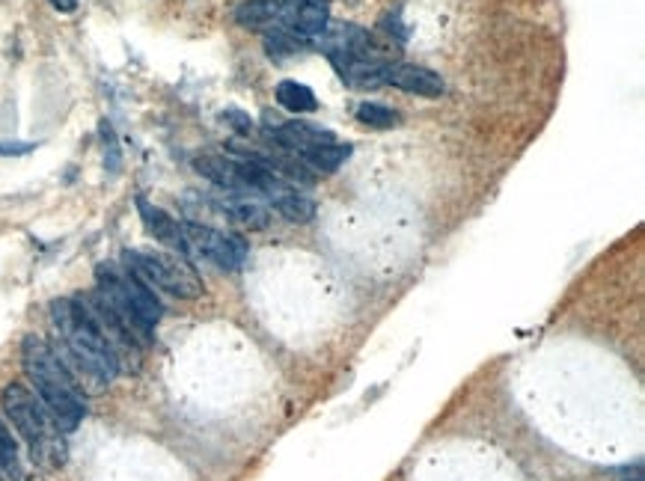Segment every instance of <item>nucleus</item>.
Instances as JSON below:
<instances>
[{
    "label": "nucleus",
    "mask_w": 645,
    "mask_h": 481,
    "mask_svg": "<svg viewBox=\"0 0 645 481\" xmlns=\"http://www.w3.org/2000/svg\"><path fill=\"white\" fill-rule=\"evenodd\" d=\"M96 283V292L102 294V301L110 306V313L117 315L128 333L138 339V345H149L152 342V330H155L161 315H164V306L155 297V292L131 268L114 262L98 265Z\"/></svg>",
    "instance_id": "3"
},
{
    "label": "nucleus",
    "mask_w": 645,
    "mask_h": 481,
    "mask_svg": "<svg viewBox=\"0 0 645 481\" xmlns=\"http://www.w3.org/2000/svg\"><path fill=\"white\" fill-rule=\"evenodd\" d=\"M277 15H280V0H247L233 12L235 24H242L247 31L277 27Z\"/></svg>",
    "instance_id": "12"
},
{
    "label": "nucleus",
    "mask_w": 645,
    "mask_h": 481,
    "mask_svg": "<svg viewBox=\"0 0 645 481\" xmlns=\"http://www.w3.org/2000/svg\"><path fill=\"white\" fill-rule=\"evenodd\" d=\"M51 325L60 339L57 354L72 375L78 372L98 387H107L122 372V360L81 297H57L51 304Z\"/></svg>",
    "instance_id": "1"
},
{
    "label": "nucleus",
    "mask_w": 645,
    "mask_h": 481,
    "mask_svg": "<svg viewBox=\"0 0 645 481\" xmlns=\"http://www.w3.org/2000/svg\"><path fill=\"white\" fill-rule=\"evenodd\" d=\"M122 265L138 273L149 289L181 297V301H197L202 294L200 273L179 253H155V250H126Z\"/></svg>",
    "instance_id": "5"
},
{
    "label": "nucleus",
    "mask_w": 645,
    "mask_h": 481,
    "mask_svg": "<svg viewBox=\"0 0 645 481\" xmlns=\"http://www.w3.org/2000/svg\"><path fill=\"white\" fill-rule=\"evenodd\" d=\"M223 211L233 214L235 220L247 223V226H254V230H262L265 223H268V211H265L259 202H254V199L247 197L226 199V202H223Z\"/></svg>",
    "instance_id": "16"
},
{
    "label": "nucleus",
    "mask_w": 645,
    "mask_h": 481,
    "mask_svg": "<svg viewBox=\"0 0 645 481\" xmlns=\"http://www.w3.org/2000/svg\"><path fill=\"white\" fill-rule=\"evenodd\" d=\"M0 408L7 413L15 431L22 434L27 443L33 460L43 467H60L66 460V434L60 425L54 422V417L45 410L39 396L24 384H10L0 392Z\"/></svg>",
    "instance_id": "4"
},
{
    "label": "nucleus",
    "mask_w": 645,
    "mask_h": 481,
    "mask_svg": "<svg viewBox=\"0 0 645 481\" xmlns=\"http://www.w3.org/2000/svg\"><path fill=\"white\" fill-rule=\"evenodd\" d=\"M181 232L188 241V253L218 265L221 271H238L247 262V241L238 238V235H226V232L202 226L194 220L181 223Z\"/></svg>",
    "instance_id": "6"
},
{
    "label": "nucleus",
    "mask_w": 645,
    "mask_h": 481,
    "mask_svg": "<svg viewBox=\"0 0 645 481\" xmlns=\"http://www.w3.org/2000/svg\"><path fill=\"white\" fill-rule=\"evenodd\" d=\"M271 206L280 218H286L289 223H309L316 218V202L307 199L297 190H289V193H280V197L271 199Z\"/></svg>",
    "instance_id": "15"
},
{
    "label": "nucleus",
    "mask_w": 645,
    "mask_h": 481,
    "mask_svg": "<svg viewBox=\"0 0 645 481\" xmlns=\"http://www.w3.org/2000/svg\"><path fill=\"white\" fill-rule=\"evenodd\" d=\"M22 363L27 377H31L33 392L39 396L45 410L51 413L63 434H72L84 422L86 401L84 389L78 387L69 366L54 351V345H48L43 336L36 333L24 336Z\"/></svg>",
    "instance_id": "2"
},
{
    "label": "nucleus",
    "mask_w": 645,
    "mask_h": 481,
    "mask_svg": "<svg viewBox=\"0 0 645 481\" xmlns=\"http://www.w3.org/2000/svg\"><path fill=\"white\" fill-rule=\"evenodd\" d=\"M351 155L349 143H337V140H330V143H321V146L309 149L304 155H297L309 169H316V173H333V169Z\"/></svg>",
    "instance_id": "14"
},
{
    "label": "nucleus",
    "mask_w": 645,
    "mask_h": 481,
    "mask_svg": "<svg viewBox=\"0 0 645 481\" xmlns=\"http://www.w3.org/2000/svg\"><path fill=\"white\" fill-rule=\"evenodd\" d=\"M138 211L143 218V226L149 230V235L155 241H161L164 247H169L173 253L179 256H188V241H185V232H181V223L176 218H169L167 211L152 206L149 199L138 197Z\"/></svg>",
    "instance_id": "10"
},
{
    "label": "nucleus",
    "mask_w": 645,
    "mask_h": 481,
    "mask_svg": "<svg viewBox=\"0 0 645 481\" xmlns=\"http://www.w3.org/2000/svg\"><path fill=\"white\" fill-rule=\"evenodd\" d=\"M277 102L292 114H316L318 110L316 93L307 84H297V81H280L277 84Z\"/></svg>",
    "instance_id": "13"
},
{
    "label": "nucleus",
    "mask_w": 645,
    "mask_h": 481,
    "mask_svg": "<svg viewBox=\"0 0 645 481\" xmlns=\"http://www.w3.org/2000/svg\"><path fill=\"white\" fill-rule=\"evenodd\" d=\"M0 470L10 472L15 479H22V455H19V443L7 429V422L0 419Z\"/></svg>",
    "instance_id": "18"
},
{
    "label": "nucleus",
    "mask_w": 645,
    "mask_h": 481,
    "mask_svg": "<svg viewBox=\"0 0 645 481\" xmlns=\"http://www.w3.org/2000/svg\"><path fill=\"white\" fill-rule=\"evenodd\" d=\"M223 119H235L233 126L242 131V134H250V128H254V122H250V116L238 114V110H230V114H223Z\"/></svg>",
    "instance_id": "19"
},
{
    "label": "nucleus",
    "mask_w": 645,
    "mask_h": 481,
    "mask_svg": "<svg viewBox=\"0 0 645 481\" xmlns=\"http://www.w3.org/2000/svg\"><path fill=\"white\" fill-rule=\"evenodd\" d=\"M0 481H3V476H0Z\"/></svg>",
    "instance_id": "21"
},
{
    "label": "nucleus",
    "mask_w": 645,
    "mask_h": 481,
    "mask_svg": "<svg viewBox=\"0 0 645 481\" xmlns=\"http://www.w3.org/2000/svg\"><path fill=\"white\" fill-rule=\"evenodd\" d=\"M265 126H268V134L274 137L280 149H286V152H297V155H304L309 149L321 146V143H330L333 134H330L328 128H318L309 126V122H283V119H271V116L265 114Z\"/></svg>",
    "instance_id": "9"
},
{
    "label": "nucleus",
    "mask_w": 645,
    "mask_h": 481,
    "mask_svg": "<svg viewBox=\"0 0 645 481\" xmlns=\"http://www.w3.org/2000/svg\"><path fill=\"white\" fill-rule=\"evenodd\" d=\"M384 84L396 86L402 93L423 95V98H441L446 93L444 78L417 63H390L384 69Z\"/></svg>",
    "instance_id": "8"
},
{
    "label": "nucleus",
    "mask_w": 645,
    "mask_h": 481,
    "mask_svg": "<svg viewBox=\"0 0 645 481\" xmlns=\"http://www.w3.org/2000/svg\"><path fill=\"white\" fill-rule=\"evenodd\" d=\"M194 169H197L202 178H209L212 185H218L221 190H230V193H250V190H247V181H244L242 161H233V157L223 155H197L194 157Z\"/></svg>",
    "instance_id": "11"
},
{
    "label": "nucleus",
    "mask_w": 645,
    "mask_h": 481,
    "mask_svg": "<svg viewBox=\"0 0 645 481\" xmlns=\"http://www.w3.org/2000/svg\"><path fill=\"white\" fill-rule=\"evenodd\" d=\"M330 24V0H280L277 27L301 36L316 39Z\"/></svg>",
    "instance_id": "7"
},
{
    "label": "nucleus",
    "mask_w": 645,
    "mask_h": 481,
    "mask_svg": "<svg viewBox=\"0 0 645 481\" xmlns=\"http://www.w3.org/2000/svg\"><path fill=\"white\" fill-rule=\"evenodd\" d=\"M51 7L57 12H74L78 10V0H51Z\"/></svg>",
    "instance_id": "20"
},
{
    "label": "nucleus",
    "mask_w": 645,
    "mask_h": 481,
    "mask_svg": "<svg viewBox=\"0 0 645 481\" xmlns=\"http://www.w3.org/2000/svg\"><path fill=\"white\" fill-rule=\"evenodd\" d=\"M354 116H357V122H363V126L370 128H396L402 122V114H399V110L375 105V102H363V105L354 110Z\"/></svg>",
    "instance_id": "17"
}]
</instances>
